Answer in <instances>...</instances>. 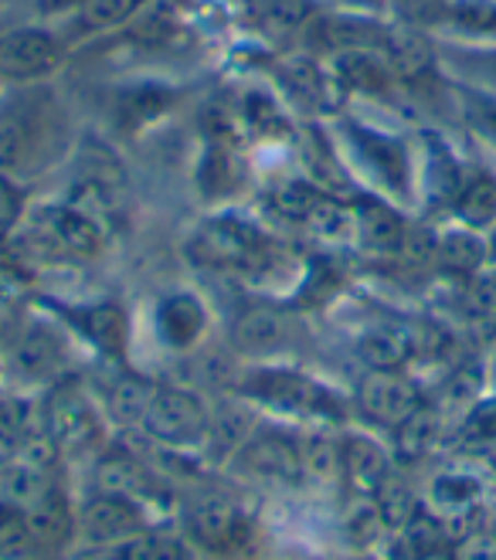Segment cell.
I'll list each match as a JSON object with an SVG mask.
<instances>
[{"label":"cell","mask_w":496,"mask_h":560,"mask_svg":"<svg viewBox=\"0 0 496 560\" xmlns=\"http://www.w3.org/2000/svg\"><path fill=\"white\" fill-rule=\"evenodd\" d=\"M24 218V190L21 180L0 171V238H8Z\"/></svg>","instance_id":"cell-46"},{"label":"cell","mask_w":496,"mask_h":560,"mask_svg":"<svg viewBox=\"0 0 496 560\" xmlns=\"http://www.w3.org/2000/svg\"><path fill=\"white\" fill-rule=\"evenodd\" d=\"M72 48L55 24H14L0 31V82L4 85H35L51 82Z\"/></svg>","instance_id":"cell-3"},{"label":"cell","mask_w":496,"mask_h":560,"mask_svg":"<svg viewBox=\"0 0 496 560\" xmlns=\"http://www.w3.org/2000/svg\"><path fill=\"white\" fill-rule=\"evenodd\" d=\"M344 140L354 153V160L364 167L384 194L391 197H412V184H415V167H412V153L408 147L384 133V129H374L368 122H344Z\"/></svg>","instance_id":"cell-6"},{"label":"cell","mask_w":496,"mask_h":560,"mask_svg":"<svg viewBox=\"0 0 496 560\" xmlns=\"http://www.w3.org/2000/svg\"><path fill=\"white\" fill-rule=\"evenodd\" d=\"M157 394V381L143 377V374H119L109 387H106V415L123 424V428H134L143 424L147 408Z\"/></svg>","instance_id":"cell-29"},{"label":"cell","mask_w":496,"mask_h":560,"mask_svg":"<svg viewBox=\"0 0 496 560\" xmlns=\"http://www.w3.org/2000/svg\"><path fill=\"white\" fill-rule=\"evenodd\" d=\"M116 560H194V557H191V544H184L174 534H160L150 526V530L119 544Z\"/></svg>","instance_id":"cell-42"},{"label":"cell","mask_w":496,"mask_h":560,"mask_svg":"<svg viewBox=\"0 0 496 560\" xmlns=\"http://www.w3.org/2000/svg\"><path fill=\"white\" fill-rule=\"evenodd\" d=\"M422 560H455V557H452V547H449V550H439V553H428Z\"/></svg>","instance_id":"cell-52"},{"label":"cell","mask_w":496,"mask_h":560,"mask_svg":"<svg viewBox=\"0 0 496 560\" xmlns=\"http://www.w3.org/2000/svg\"><path fill=\"white\" fill-rule=\"evenodd\" d=\"M191 266L218 272V276H262L279 261V245L276 238L252 218L218 211L205 218L201 224L187 235L184 245Z\"/></svg>","instance_id":"cell-2"},{"label":"cell","mask_w":496,"mask_h":560,"mask_svg":"<svg viewBox=\"0 0 496 560\" xmlns=\"http://www.w3.org/2000/svg\"><path fill=\"white\" fill-rule=\"evenodd\" d=\"M72 116L51 82L4 85L0 92V171L27 180L72 153Z\"/></svg>","instance_id":"cell-1"},{"label":"cell","mask_w":496,"mask_h":560,"mask_svg":"<svg viewBox=\"0 0 496 560\" xmlns=\"http://www.w3.org/2000/svg\"><path fill=\"white\" fill-rule=\"evenodd\" d=\"M292 337V319L276 303H255L242 310L231 323V347L249 357H269L279 353Z\"/></svg>","instance_id":"cell-17"},{"label":"cell","mask_w":496,"mask_h":560,"mask_svg":"<svg viewBox=\"0 0 496 560\" xmlns=\"http://www.w3.org/2000/svg\"><path fill=\"white\" fill-rule=\"evenodd\" d=\"M425 405L422 387L405 371H368L354 390V408L374 428L394 432Z\"/></svg>","instance_id":"cell-8"},{"label":"cell","mask_w":496,"mask_h":560,"mask_svg":"<svg viewBox=\"0 0 496 560\" xmlns=\"http://www.w3.org/2000/svg\"><path fill=\"white\" fill-rule=\"evenodd\" d=\"M147 4L150 0H79L76 11L55 21V31L69 42V48L89 45V42H99L123 31Z\"/></svg>","instance_id":"cell-14"},{"label":"cell","mask_w":496,"mask_h":560,"mask_svg":"<svg viewBox=\"0 0 496 560\" xmlns=\"http://www.w3.org/2000/svg\"><path fill=\"white\" fill-rule=\"evenodd\" d=\"M354 560H378V557H354Z\"/></svg>","instance_id":"cell-53"},{"label":"cell","mask_w":496,"mask_h":560,"mask_svg":"<svg viewBox=\"0 0 496 560\" xmlns=\"http://www.w3.org/2000/svg\"><path fill=\"white\" fill-rule=\"evenodd\" d=\"M95 489L99 492H116V497L129 500H147L150 492V476L129 452H106L95 463Z\"/></svg>","instance_id":"cell-30"},{"label":"cell","mask_w":496,"mask_h":560,"mask_svg":"<svg viewBox=\"0 0 496 560\" xmlns=\"http://www.w3.org/2000/svg\"><path fill=\"white\" fill-rule=\"evenodd\" d=\"M455 224H466L473 232H493L496 228V174L493 171H473L462 177L452 205H449Z\"/></svg>","instance_id":"cell-27"},{"label":"cell","mask_w":496,"mask_h":560,"mask_svg":"<svg viewBox=\"0 0 496 560\" xmlns=\"http://www.w3.org/2000/svg\"><path fill=\"white\" fill-rule=\"evenodd\" d=\"M432 266L442 276L470 282L489 269V238L483 232H473V228H466V224H455V228H449V232L436 235Z\"/></svg>","instance_id":"cell-21"},{"label":"cell","mask_w":496,"mask_h":560,"mask_svg":"<svg viewBox=\"0 0 496 560\" xmlns=\"http://www.w3.org/2000/svg\"><path fill=\"white\" fill-rule=\"evenodd\" d=\"M388 534L384 516L374 503V497H354V503L344 513V537L357 550H371Z\"/></svg>","instance_id":"cell-41"},{"label":"cell","mask_w":496,"mask_h":560,"mask_svg":"<svg viewBox=\"0 0 496 560\" xmlns=\"http://www.w3.org/2000/svg\"><path fill=\"white\" fill-rule=\"evenodd\" d=\"M239 394L245 401H258L292 415H320V418H344L334 390H326L313 377L289 371V368H255L242 377Z\"/></svg>","instance_id":"cell-5"},{"label":"cell","mask_w":496,"mask_h":560,"mask_svg":"<svg viewBox=\"0 0 496 560\" xmlns=\"http://www.w3.org/2000/svg\"><path fill=\"white\" fill-rule=\"evenodd\" d=\"M184 526H187L191 544L205 547L211 553H231L249 540V513L231 497H224V492L197 497L187 506Z\"/></svg>","instance_id":"cell-12"},{"label":"cell","mask_w":496,"mask_h":560,"mask_svg":"<svg viewBox=\"0 0 496 560\" xmlns=\"http://www.w3.org/2000/svg\"><path fill=\"white\" fill-rule=\"evenodd\" d=\"M201 4H208V0H201Z\"/></svg>","instance_id":"cell-55"},{"label":"cell","mask_w":496,"mask_h":560,"mask_svg":"<svg viewBox=\"0 0 496 560\" xmlns=\"http://www.w3.org/2000/svg\"><path fill=\"white\" fill-rule=\"evenodd\" d=\"M452 557L455 560H496V534L489 526H480L476 534L452 544Z\"/></svg>","instance_id":"cell-48"},{"label":"cell","mask_w":496,"mask_h":560,"mask_svg":"<svg viewBox=\"0 0 496 560\" xmlns=\"http://www.w3.org/2000/svg\"><path fill=\"white\" fill-rule=\"evenodd\" d=\"M462 432H466L470 442H496V398L480 401L462 418Z\"/></svg>","instance_id":"cell-47"},{"label":"cell","mask_w":496,"mask_h":560,"mask_svg":"<svg viewBox=\"0 0 496 560\" xmlns=\"http://www.w3.org/2000/svg\"><path fill=\"white\" fill-rule=\"evenodd\" d=\"M153 326H157L160 343H168L171 350L184 353L201 343L205 329H208V310L197 292L174 289L168 295H160V303L153 310Z\"/></svg>","instance_id":"cell-16"},{"label":"cell","mask_w":496,"mask_h":560,"mask_svg":"<svg viewBox=\"0 0 496 560\" xmlns=\"http://www.w3.org/2000/svg\"><path fill=\"white\" fill-rule=\"evenodd\" d=\"M235 463L245 476L266 482H300V439H289L282 432H255L239 452Z\"/></svg>","instance_id":"cell-15"},{"label":"cell","mask_w":496,"mask_h":560,"mask_svg":"<svg viewBox=\"0 0 496 560\" xmlns=\"http://www.w3.org/2000/svg\"><path fill=\"white\" fill-rule=\"evenodd\" d=\"M449 4H452V0H388V14L384 18L391 24L436 35V31H446Z\"/></svg>","instance_id":"cell-40"},{"label":"cell","mask_w":496,"mask_h":560,"mask_svg":"<svg viewBox=\"0 0 496 560\" xmlns=\"http://www.w3.org/2000/svg\"><path fill=\"white\" fill-rule=\"evenodd\" d=\"M242 177V163L224 140H215L205 147L201 163H197V187H201V197H224L239 187Z\"/></svg>","instance_id":"cell-32"},{"label":"cell","mask_w":496,"mask_h":560,"mask_svg":"<svg viewBox=\"0 0 496 560\" xmlns=\"http://www.w3.org/2000/svg\"><path fill=\"white\" fill-rule=\"evenodd\" d=\"M326 65L344 95L354 92V95H368V98H388L394 89H399V79H394L388 58L374 48L341 51L334 58H326Z\"/></svg>","instance_id":"cell-18"},{"label":"cell","mask_w":496,"mask_h":560,"mask_svg":"<svg viewBox=\"0 0 496 560\" xmlns=\"http://www.w3.org/2000/svg\"><path fill=\"white\" fill-rule=\"evenodd\" d=\"M27 526L35 530V537L42 540V547L48 553H58L69 547L76 537H79V520H76V510L69 503V497L61 492V486H55L48 497H42L35 506L21 510Z\"/></svg>","instance_id":"cell-24"},{"label":"cell","mask_w":496,"mask_h":560,"mask_svg":"<svg viewBox=\"0 0 496 560\" xmlns=\"http://www.w3.org/2000/svg\"><path fill=\"white\" fill-rule=\"evenodd\" d=\"M79 537L92 547H119L129 537L150 530L147 506L140 500L116 497V492H92L76 510Z\"/></svg>","instance_id":"cell-11"},{"label":"cell","mask_w":496,"mask_h":560,"mask_svg":"<svg viewBox=\"0 0 496 560\" xmlns=\"http://www.w3.org/2000/svg\"><path fill=\"white\" fill-rule=\"evenodd\" d=\"M391 472V452L381 442L368 435H354L341 442V479L350 486L354 497H374L378 486Z\"/></svg>","instance_id":"cell-22"},{"label":"cell","mask_w":496,"mask_h":560,"mask_svg":"<svg viewBox=\"0 0 496 560\" xmlns=\"http://www.w3.org/2000/svg\"><path fill=\"white\" fill-rule=\"evenodd\" d=\"M11 371L31 384H58L69 371V343L61 329L45 319H24L14 340L8 343Z\"/></svg>","instance_id":"cell-9"},{"label":"cell","mask_w":496,"mask_h":560,"mask_svg":"<svg viewBox=\"0 0 496 560\" xmlns=\"http://www.w3.org/2000/svg\"><path fill=\"white\" fill-rule=\"evenodd\" d=\"M300 469L303 479H341V442L326 435H307L300 439Z\"/></svg>","instance_id":"cell-43"},{"label":"cell","mask_w":496,"mask_h":560,"mask_svg":"<svg viewBox=\"0 0 496 560\" xmlns=\"http://www.w3.org/2000/svg\"><path fill=\"white\" fill-rule=\"evenodd\" d=\"M76 4L79 0H38V14L45 18V21H61L69 11H76Z\"/></svg>","instance_id":"cell-50"},{"label":"cell","mask_w":496,"mask_h":560,"mask_svg":"<svg viewBox=\"0 0 496 560\" xmlns=\"http://www.w3.org/2000/svg\"><path fill=\"white\" fill-rule=\"evenodd\" d=\"M446 428V415L436 405H422L408 421H402L394 428V455L405 458V463H418V458L432 455Z\"/></svg>","instance_id":"cell-28"},{"label":"cell","mask_w":496,"mask_h":560,"mask_svg":"<svg viewBox=\"0 0 496 560\" xmlns=\"http://www.w3.org/2000/svg\"><path fill=\"white\" fill-rule=\"evenodd\" d=\"M459 313L476 340H496V272H480L466 282Z\"/></svg>","instance_id":"cell-31"},{"label":"cell","mask_w":496,"mask_h":560,"mask_svg":"<svg viewBox=\"0 0 496 560\" xmlns=\"http://www.w3.org/2000/svg\"><path fill=\"white\" fill-rule=\"evenodd\" d=\"M320 4H330L334 11H350V14H371V18L388 14V0H320Z\"/></svg>","instance_id":"cell-49"},{"label":"cell","mask_w":496,"mask_h":560,"mask_svg":"<svg viewBox=\"0 0 496 560\" xmlns=\"http://www.w3.org/2000/svg\"><path fill=\"white\" fill-rule=\"evenodd\" d=\"M489 269H496V228H493V235H489Z\"/></svg>","instance_id":"cell-51"},{"label":"cell","mask_w":496,"mask_h":560,"mask_svg":"<svg viewBox=\"0 0 496 560\" xmlns=\"http://www.w3.org/2000/svg\"><path fill=\"white\" fill-rule=\"evenodd\" d=\"M326 190L310 180V177H286L279 180L273 190H269V208L282 218V221H292V224H303L307 214L316 208V201Z\"/></svg>","instance_id":"cell-38"},{"label":"cell","mask_w":496,"mask_h":560,"mask_svg":"<svg viewBox=\"0 0 496 560\" xmlns=\"http://www.w3.org/2000/svg\"><path fill=\"white\" fill-rule=\"evenodd\" d=\"M462 109H466V119L476 133L496 147V92L466 89L462 92Z\"/></svg>","instance_id":"cell-44"},{"label":"cell","mask_w":496,"mask_h":560,"mask_svg":"<svg viewBox=\"0 0 496 560\" xmlns=\"http://www.w3.org/2000/svg\"><path fill=\"white\" fill-rule=\"evenodd\" d=\"M354 232L350 242L371 258H399L408 242V221L381 194H354Z\"/></svg>","instance_id":"cell-13"},{"label":"cell","mask_w":496,"mask_h":560,"mask_svg":"<svg viewBox=\"0 0 496 560\" xmlns=\"http://www.w3.org/2000/svg\"><path fill=\"white\" fill-rule=\"evenodd\" d=\"M0 92H4V82H0Z\"/></svg>","instance_id":"cell-54"},{"label":"cell","mask_w":496,"mask_h":560,"mask_svg":"<svg viewBox=\"0 0 496 560\" xmlns=\"http://www.w3.org/2000/svg\"><path fill=\"white\" fill-rule=\"evenodd\" d=\"M415 353H418L415 329L399 323L371 326L354 340V357L364 371H405Z\"/></svg>","instance_id":"cell-20"},{"label":"cell","mask_w":496,"mask_h":560,"mask_svg":"<svg viewBox=\"0 0 496 560\" xmlns=\"http://www.w3.org/2000/svg\"><path fill=\"white\" fill-rule=\"evenodd\" d=\"M381 55L388 58L399 82H422L425 75H432L439 61L432 35H425V31H415V27H402V24L388 27Z\"/></svg>","instance_id":"cell-23"},{"label":"cell","mask_w":496,"mask_h":560,"mask_svg":"<svg viewBox=\"0 0 496 560\" xmlns=\"http://www.w3.org/2000/svg\"><path fill=\"white\" fill-rule=\"evenodd\" d=\"M38 235L51 252H58L65 258H76V261H95L109 248L106 221L72 201H58V205L42 208Z\"/></svg>","instance_id":"cell-7"},{"label":"cell","mask_w":496,"mask_h":560,"mask_svg":"<svg viewBox=\"0 0 496 560\" xmlns=\"http://www.w3.org/2000/svg\"><path fill=\"white\" fill-rule=\"evenodd\" d=\"M422 174H425L428 194H432L436 201H442L446 208L452 205V197H455L462 177H466V174L459 171V160L452 156V150L442 140H436V137L425 140V167H422Z\"/></svg>","instance_id":"cell-35"},{"label":"cell","mask_w":496,"mask_h":560,"mask_svg":"<svg viewBox=\"0 0 496 560\" xmlns=\"http://www.w3.org/2000/svg\"><path fill=\"white\" fill-rule=\"evenodd\" d=\"M255 435V415L249 405H221L218 411H211V432H208V445L221 448V455H231Z\"/></svg>","instance_id":"cell-37"},{"label":"cell","mask_w":496,"mask_h":560,"mask_svg":"<svg viewBox=\"0 0 496 560\" xmlns=\"http://www.w3.org/2000/svg\"><path fill=\"white\" fill-rule=\"evenodd\" d=\"M273 75L289 98L292 109L310 113V116H326L334 113L341 103V85L330 75V65L323 58H313L307 51H292L273 65Z\"/></svg>","instance_id":"cell-10"},{"label":"cell","mask_w":496,"mask_h":560,"mask_svg":"<svg viewBox=\"0 0 496 560\" xmlns=\"http://www.w3.org/2000/svg\"><path fill=\"white\" fill-rule=\"evenodd\" d=\"M252 27L266 42L300 45L303 31L320 14V0H242Z\"/></svg>","instance_id":"cell-19"},{"label":"cell","mask_w":496,"mask_h":560,"mask_svg":"<svg viewBox=\"0 0 496 560\" xmlns=\"http://www.w3.org/2000/svg\"><path fill=\"white\" fill-rule=\"evenodd\" d=\"M374 503H378V510H381V516H384L388 534L402 530V526L422 510V497L412 489V482H408L405 476H399V472H391V476L378 486Z\"/></svg>","instance_id":"cell-39"},{"label":"cell","mask_w":496,"mask_h":560,"mask_svg":"<svg viewBox=\"0 0 496 560\" xmlns=\"http://www.w3.org/2000/svg\"><path fill=\"white\" fill-rule=\"evenodd\" d=\"M446 31L462 42L496 45V0H452Z\"/></svg>","instance_id":"cell-34"},{"label":"cell","mask_w":496,"mask_h":560,"mask_svg":"<svg viewBox=\"0 0 496 560\" xmlns=\"http://www.w3.org/2000/svg\"><path fill=\"white\" fill-rule=\"evenodd\" d=\"M177 106V92L171 85L140 82L134 89L119 92L116 98V126L123 133H140L150 122L163 119Z\"/></svg>","instance_id":"cell-26"},{"label":"cell","mask_w":496,"mask_h":560,"mask_svg":"<svg viewBox=\"0 0 496 560\" xmlns=\"http://www.w3.org/2000/svg\"><path fill=\"white\" fill-rule=\"evenodd\" d=\"M483 381H486V371L480 368V364H462V368H455L446 381H442V387H439V394H436V408L449 418V415H455L459 421L466 418L480 401H483Z\"/></svg>","instance_id":"cell-33"},{"label":"cell","mask_w":496,"mask_h":560,"mask_svg":"<svg viewBox=\"0 0 496 560\" xmlns=\"http://www.w3.org/2000/svg\"><path fill=\"white\" fill-rule=\"evenodd\" d=\"M211 411L215 408H208V401L197 390L177 384H157V394L140 428L160 448L187 452L208 442Z\"/></svg>","instance_id":"cell-4"},{"label":"cell","mask_w":496,"mask_h":560,"mask_svg":"<svg viewBox=\"0 0 496 560\" xmlns=\"http://www.w3.org/2000/svg\"><path fill=\"white\" fill-rule=\"evenodd\" d=\"M45 557L51 553L27 526L24 513L18 506L0 503V560H45Z\"/></svg>","instance_id":"cell-36"},{"label":"cell","mask_w":496,"mask_h":560,"mask_svg":"<svg viewBox=\"0 0 496 560\" xmlns=\"http://www.w3.org/2000/svg\"><path fill=\"white\" fill-rule=\"evenodd\" d=\"M341 272L330 266L326 258H320V261H313L310 266V272H307V279H303V285H300V300H310V303H323V300H330L337 289H341Z\"/></svg>","instance_id":"cell-45"},{"label":"cell","mask_w":496,"mask_h":560,"mask_svg":"<svg viewBox=\"0 0 496 560\" xmlns=\"http://www.w3.org/2000/svg\"><path fill=\"white\" fill-rule=\"evenodd\" d=\"M79 329L106 360H116V364L126 360V353H129V316L119 303L103 300V303L85 306L79 313Z\"/></svg>","instance_id":"cell-25"}]
</instances>
